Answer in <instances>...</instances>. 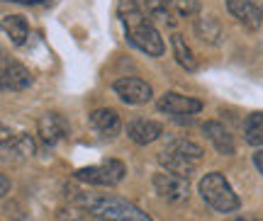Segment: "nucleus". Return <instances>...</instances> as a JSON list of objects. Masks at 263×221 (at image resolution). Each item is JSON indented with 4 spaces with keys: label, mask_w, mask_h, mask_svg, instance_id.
I'll use <instances>...</instances> for the list:
<instances>
[{
    "label": "nucleus",
    "mask_w": 263,
    "mask_h": 221,
    "mask_svg": "<svg viewBox=\"0 0 263 221\" xmlns=\"http://www.w3.org/2000/svg\"><path fill=\"white\" fill-rule=\"evenodd\" d=\"M229 221H263V216H236V219H229Z\"/></svg>",
    "instance_id": "21"
},
{
    "label": "nucleus",
    "mask_w": 263,
    "mask_h": 221,
    "mask_svg": "<svg viewBox=\"0 0 263 221\" xmlns=\"http://www.w3.org/2000/svg\"><path fill=\"white\" fill-rule=\"evenodd\" d=\"M73 204L83 207L98 221H154L137 204L127 202L122 197H115V194H88L73 190Z\"/></svg>",
    "instance_id": "2"
},
{
    "label": "nucleus",
    "mask_w": 263,
    "mask_h": 221,
    "mask_svg": "<svg viewBox=\"0 0 263 221\" xmlns=\"http://www.w3.org/2000/svg\"><path fill=\"white\" fill-rule=\"evenodd\" d=\"M195 34L202 42H210V44H219V37H222V27L215 17H197L195 19Z\"/></svg>",
    "instance_id": "18"
},
{
    "label": "nucleus",
    "mask_w": 263,
    "mask_h": 221,
    "mask_svg": "<svg viewBox=\"0 0 263 221\" xmlns=\"http://www.w3.org/2000/svg\"><path fill=\"white\" fill-rule=\"evenodd\" d=\"M161 131H163V127L154 119H132L127 124V136L139 146H146L151 141H156L161 136Z\"/></svg>",
    "instance_id": "13"
},
{
    "label": "nucleus",
    "mask_w": 263,
    "mask_h": 221,
    "mask_svg": "<svg viewBox=\"0 0 263 221\" xmlns=\"http://www.w3.org/2000/svg\"><path fill=\"white\" fill-rule=\"evenodd\" d=\"M124 173H127V168H124L122 160L110 158V160H103L98 166H88L76 170V180L88 185H98V187H115L117 183H122Z\"/></svg>",
    "instance_id": "4"
},
{
    "label": "nucleus",
    "mask_w": 263,
    "mask_h": 221,
    "mask_svg": "<svg viewBox=\"0 0 263 221\" xmlns=\"http://www.w3.org/2000/svg\"><path fill=\"white\" fill-rule=\"evenodd\" d=\"M171 44H173V56H176V61H178L185 71H197V58L195 54H193V49L188 46V42L180 37V34H173L171 37Z\"/></svg>",
    "instance_id": "16"
},
{
    "label": "nucleus",
    "mask_w": 263,
    "mask_h": 221,
    "mask_svg": "<svg viewBox=\"0 0 263 221\" xmlns=\"http://www.w3.org/2000/svg\"><path fill=\"white\" fill-rule=\"evenodd\" d=\"M61 221H88V216L78 209H66V212H61Z\"/></svg>",
    "instance_id": "19"
},
{
    "label": "nucleus",
    "mask_w": 263,
    "mask_h": 221,
    "mask_svg": "<svg viewBox=\"0 0 263 221\" xmlns=\"http://www.w3.org/2000/svg\"><path fill=\"white\" fill-rule=\"evenodd\" d=\"M3 29H5L8 39L15 46H22L29 37V25L22 15H5L3 17Z\"/></svg>",
    "instance_id": "15"
},
{
    "label": "nucleus",
    "mask_w": 263,
    "mask_h": 221,
    "mask_svg": "<svg viewBox=\"0 0 263 221\" xmlns=\"http://www.w3.org/2000/svg\"><path fill=\"white\" fill-rule=\"evenodd\" d=\"M112 92L124 102V105H146L154 97V90L146 81L141 78H117L112 83Z\"/></svg>",
    "instance_id": "6"
},
{
    "label": "nucleus",
    "mask_w": 263,
    "mask_h": 221,
    "mask_svg": "<svg viewBox=\"0 0 263 221\" xmlns=\"http://www.w3.org/2000/svg\"><path fill=\"white\" fill-rule=\"evenodd\" d=\"M37 131L47 146H54V144H59V141L68 134V122H66L59 112H47V114L39 117Z\"/></svg>",
    "instance_id": "9"
},
{
    "label": "nucleus",
    "mask_w": 263,
    "mask_h": 221,
    "mask_svg": "<svg viewBox=\"0 0 263 221\" xmlns=\"http://www.w3.org/2000/svg\"><path fill=\"white\" fill-rule=\"evenodd\" d=\"M8 190H10V183H8V177L3 175V194H8Z\"/></svg>",
    "instance_id": "23"
},
{
    "label": "nucleus",
    "mask_w": 263,
    "mask_h": 221,
    "mask_svg": "<svg viewBox=\"0 0 263 221\" xmlns=\"http://www.w3.org/2000/svg\"><path fill=\"white\" fill-rule=\"evenodd\" d=\"M159 110L176 117V119H190L193 114L202 110V102L188 95H180V92H166L159 100Z\"/></svg>",
    "instance_id": "7"
},
{
    "label": "nucleus",
    "mask_w": 263,
    "mask_h": 221,
    "mask_svg": "<svg viewBox=\"0 0 263 221\" xmlns=\"http://www.w3.org/2000/svg\"><path fill=\"white\" fill-rule=\"evenodd\" d=\"M254 166L258 168V173L263 175V148H258V151L254 153Z\"/></svg>",
    "instance_id": "20"
},
{
    "label": "nucleus",
    "mask_w": 263,
    "mask_h": 221,
    "mask_svg": "<svg viewBox=\"0 0 263 221\" xmlns=\"http://www.w3.org/2000/svg\"><path fill=\"white\" fill-rule=\"evenodd\" d=\"M90 129L95 134H100L103 138H115L120 134V127H122V122H120V114L110 107H100V110L90 112Z\"/></svg>",
    "instance_id": "11"
},
{
    "label": "nucleus",
    "mask_w": 263,
    "mask_h": 221,
    "mask_svg": "<svg viewBox=\"0 0 263 221\" xmlns=\"http://www.w3.org/2000/svg\"><path fill=\"white\" fill-rule=\"evenodd\" d=\"M202 131H205V136L210 138V144L217 148V153H222V156H234L236 153L234 136H232V131L227 129L224 124L210 119L202 124Z\"/></svg>",
    "instance_id": "10"
},
{
    "label": "nucleus",
    "mask_w": 263,
    "mask_h": 221,
    "mask_svg": "<svg viewBox=\"0 0 263 221\" xmlns=\"http://www.w3.org/2000/svg\"><path fill=\"white\" fill-rule=\"evenodd\" d=\"M3 151L5 156H15V158H32L34 156V141L29 134L20 131V134H12L10 136L8 129H3Z\"/></svg>",
    "instance_id": "12"
},
{
    "label": "nucleus",
    "mask_w": 263,
    "mask_h": 221,
    "mask_svg": "<svg viewBox=\"0 0 263 221\" xmlns=\"http://www.w3.org/2000/svg\"><path fill=\"white\" fill-rule=\"evenodd\" d=\"M244 141L249 146H261L263 148V112H254V114L246 117Z\"/></svg>",
    "instance_id": "17"
},
{
    "label": "nucleus",
    "mask_w": 263,
    "mask_h": 221,
    "mask_svg": "<svg viewBox=\"0 0 263 221\" xmlns=\"http://www.w3.org/2000/svg\"><path fill=\"white\" fill-rule=\"evenodd\" d=\"M10 3H20V5H39L42 0H10Z\"/></svg>",
    "instance_id": "22"
},
{
    "label": "nucleus",
    "mask_w": 263,
    "mask_h": 221,
    "mask_svg": "<svg viewBox=\"0 0 263 221\" xmlns=\"http://www.w3.org/2000/svg\"><path fill=\"white\" fill-rule=\"evenodd\" d=\"M197 190H200V197L207 202V207H212L215 212L229 214L239 209V197L222 173H207L200 180Z\"/></svg>",
    "instance_id": "3"
},
{
    "label": "nucleus",
    "mask_w": 263,
    "mask_h": 221,
    "mask_svg": "<svg viewBox=\"0 0 263 221\" xmlns=\"http://www.w3.org/2000/svg\"><path fill=\"white\" fill-rule=\"evenodd\" d=\"M227 10L236 22L249 29H258L263 22V0H227Z\"/></svg>",
    "instance_id": "8"
},
{
    "label": "nucleus",
    "mask_w": 263,
    "mask_h": 221,
    "mask_svg": "<svg viewBox=\"0 0 263 221\" xmlns=\"http://www.w3.org/2000/svg\"><path fill=\"white\" fill-rule=\"evenodd\" d=\"M117 15L124 25V34L132 46H137L139 51L149 56H161L163 54V39H161L159 29L146 19V12L141 10L137 0H120L117 5Z\"/></svg>",
    "instance_id": "1"
},
{
    "label": "nucleus",
    "mask_w": 263,
    "mask_h": 221,
    "mask_svg": "<svg viewBox=\"0 0 263 221\" xmlns=\"http://www.w3.org/2000/svg\"><path fill=\"white\" fill-rule=\"evenodd\" d=\"M154 190H156V194H159L163 202L185 204L190 199V177L161 170V173L154 175Z\"/></svg>",
    "instance_id": "5"
},
{
    "label": "nucleus",
    "mask_w": 263,
    "mask_h": 221,
    "mask_svg": "<svg viewBox=\"0 0 263 221\" xmlns=\"http://www.w3.org/2000/svg\"><path fill=\"white\" fill-rule=\"evenodd\" d=\"M32 85V73L22 64H15V61H5L3 66V88L12 92L27 90Z\"/></svg>",
    "instance_id": "14"
}]
</instances>
